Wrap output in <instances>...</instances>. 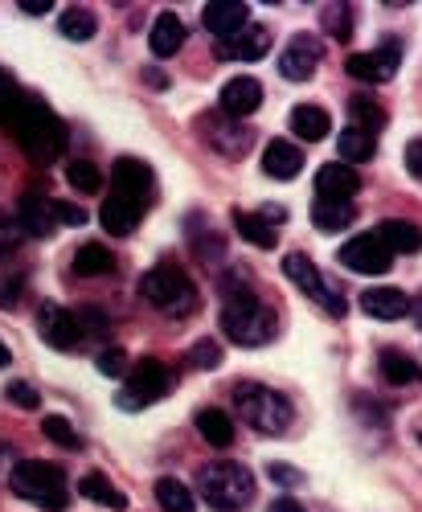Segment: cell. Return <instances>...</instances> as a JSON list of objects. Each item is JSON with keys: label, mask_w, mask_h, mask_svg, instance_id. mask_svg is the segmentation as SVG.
<instances>
[{"label": "cell", "mask_w": 422, "mask_h": 512, "mask_svg": "<svg viewBox=\"0 0 422 512\" xmlns=\"http://www.w3.org/2000/svg\"><path fill=\"white\" fill-rule=\"evenodd\" d=\"M222 332L230 340L246 349H259V345H271L275 332H279V316L271 304L255 300L246 279H226V308H222Z\"/></svg>", "instance_id": "1"}, {"label": "cell", "mask_w": 422, "mask_h": 512, "mask_svg": "<svg viewBox=\"0 0 422 512\" xmlns=\"http://www.w3.org/2000/svg\"><path fill=\"white\" fill-rule=\"evenodd\" d=\"M5 127L13 132V140L25 148V156L37 160V164H50L54 156L66 152V123L41 99H25L21 95L13 115L5 119Z\"/></svg>", "instance_id": "2"}, {"label": "cell", "mask_w": 422, "mask_h": 512, "mask_svg": "<svg viewBox=\"0 0 422 512\" xmlns=\"http://www.w3.org/2000/svg\"><path fill=\"white\" fill-rule=\"evenodd\" d=\"M9 488L37 504V508H46V512H62L70 508V488H66V472L54 463H41V459H21L13 472H9Z\"/></svg>", "instance_id": "3"}, {"label": "cell", "mask_w": 422, "mask_h": 512, "mask_svg": "<svg viewBox=\"0 0 422 512\" xmlns=\"http://www.w3.org/2000/svg\"><path fill=\"white\" fill-rule=\"evenodd\" d=\"M197 492L214 512H238L255 496V476L242 463H205L197 472Z\"/></svg>", "instance_id": "4"}, {"label": "cell", "mask_w": 422, "mask_h": 512, "mask_svg": "<svg viewBox=\"0 0 422 512\" xmlns=\"http://www.w3.org/2000/svg\"><path fill=\"white\" fill-rule=\"evenodd\" d=\"M234 406L242 414V422L250 426V431H263V435H283L291 426V402L267 386H259V381H242V386H234Z\"/></svg>", "instance_id": "5"}, {"label": "cell", "mask_w": 422, "mask_h": 512, "mask_svg": "<svg viewBox=\"0 0 422 512\" xmlns=\"http://www.w3.org/2000/svg\"><path fill=\"white\" fill-rule=\"evenodd\" d=\"M140 291H144V300H148L152 308H160V312H168V316H189V312L197 308L193 283L185 279V271H181L177 263H168V259L156 263V267L144 275Z\"/></svg>", "instance_id": "6"}, {"label": "cell", "mask_w": 422, "mask_h": 512, "mask_svg": "<svg viewBox=\"0 0 422 512\" xmlns=\"http://www.w3.org/2000/svg\"><path fill=\"white\" fill-rule=\"evenodd\" d=\"M168 390H173V369H168L164 361H156V357H144V361H136V369H132V373H123V394H119V406L136 414V410H144V406L160 402Z\"/></svg>", "instance_id": "7"}, {"label": "cell", "mask_w": 422, "mask_h": 512, "mask_svg": "<svg viewBox=\"0 0 422 512\" xmlns=\"http://www.w3.org/2000/svg\"><path fill=\"white\" fill-rule=\"evenodd\" d=\"M283 275H287L295 287H300L316 308H324L328 316H345V308H349V304L341 300V291H332V287H328L324 271L308 259V254H287V259H283Z\"/></svg>", "instance_id": "8"}, {"label": "cell", "mask_w": 422, "mask_h": 512, "mask_svg": "<svg viewBox=\"0 0 422 512\" xmlns=\"http://www.w3.org/2000/svg\"><path fill=\"white\" fill-rule=\"evenodd\" d=\"M336 259H341L353 275H386L390 263H394V254L382 246L377 234H357V238H349L341 250H336Z\"/></svg>", "instance_id": "9"}, {"label": "cell", "mask_w": 422, "mask_h": 512, "mask_svg": "<svg viewBox=\"0 0 422 512\" xmlns=\"http://www.w3.org/2000/svg\"><path fill=\"white\" fill-rule=\"evenodd\" d=\"M402 66V41L398 37H386L382 50H365V54H349L345 70L349 78H361V82H390Z\"/></svg>", "instance_id": "10"}, {"label": "cell", "mask_w": 422, "mask_h": 512, "mask_svg": "<svg viewBox=\"0 0 422 512\" xmlns=\"http://www.w3.org/2000/svg\"><path fill=\"white\" fill-rule=\"evenodd\" d=\"M37 328H41V336H46V345L58 349V353H74L78 340H82L78 316L62 304H41L37 308Z\"/></svg>", "instance_id": "11"}, {"label": "cell", "mask_w": 422, "mask_h": 512, "mask_svg": "<svg viewBox=\"0 0 422 512\" xmlns=\"http://www.w3.org/2000/svg\"><path fill=\"white\" fill-rule=\"evenodd\" d=\"M111 181H115V197H128L136 205H148V197L156 193V173L136 156H119L111 168Z\"/></svg>", "instance_id": "12"}, {"label": "cell", "mask_w": 422, "mask_h": 512, "mask_svg": "<svg viewBox=\"0 0 422 512\" xmlns=\"http://www.w3.org/2000/svg\"><path fill=\"white\" fill-rule=\"evenodd\" d=\"M320 66V41L312 33H295L287 46H283V58H279V74L287 82H308Z\"/></svg>", "instance_id": "13"}, {"label": "cell", "mask_w": 422, "mask_h": 512, "mask_svg": "<svg viewBox=\"0 0 422 512\" xmlns=\"http://www.w3.org/2000/svg\"><path fill=\"white\" fill-rule=\"evenodd\" d=\"M357 189H361L357 168H349L341 160L324 164L320 173H316V201H341V205H349L357 197Z\"/></svg>", "instance_id": "14"}, {"label": "cell", "mask_w": 422, "mask_h": 512, "mask_svg": "<svg viewBox=\"0 0 422 512\" xmlns=\"http://www.w3.org/2000/svg\"><path fill=\"white\" fill-rule=\"evenodd\" d=\"M259 107H263L259 78H230L226 87H222V111L230 119H246V115H255Z\"/></svg>", "instance_id": "15"}, {"label": "cell", "mask_w": 422, "mask_h": 512, "mask_svg": "<svg viewBox=\"0 0 422 512\" xmlns=\"http://www.w3.org/2000/svg\"><path fill=\"white\" fill-rule=\"evenodd\" d=\"M246 5L242 0H214V5H205V13H201V21H205V29L214 33L218 41H226V37H234V33H242L246 29Z\"/></svg>", "instance_id": "16"}, {"label": "cell", "mask_w": 422, "mask_h": 512, "mask_svg": "<svg viewBox=\"0 0 422 512\" xmlns=\"http://www.w3.org/2000/svg\"><path fill=\"white\" fill-rule=\"evenodd\" d=\"M267 50H271V29H263V25H250L218 46L222 58H238V62H259V58H267Z\"/></svg>", "instance_id": "17"}, {"label": "cell", "mask_w": 422, "mask_h": 512, "mask_svg": "<svg viewBox=\"0 0 422 512\" xmlns=\"http://www.w3.org/2000/svg\"><path fill=\"white\" fill-rule=\"evenodd\" d=\"M361 308L373 320H402V316H410V295L398 287H369V291H361Z\"/></svg>", "instance_id": "18"}, {"label": "cell", "mask_w": 422, "mask_h": 512, "mask_svg": "<svg viewBox=\"0 0 422 512\" xmlns=\"http://www.w3.org/2000/svg\"><path fill=\"white\" fill-rule=\"evenodd\" d=\"M300 168H304L300 144H287V140H271V144H267V152H263V173H267V177L291 181V177H300Z\"/></svg>", "instance_id": "19"}, {"label": "cell", "mask_w": 422, "mask_h": 512, "mask_svg": "<svg viewBox=\"0 0 422 512\" xmlns=\"http://www.w3.org/2000/svg\"><path fill=\"white\" fill-rule=\"evenodd\" d=\"M140 218H144V205H136V201H128V197H107L103 201V209H99V222H103V230L107 234H132L136 226H140Z\"/></svg>", "instance_id": "20"}, {"label": "cell", "mask_w": 422, "mask_h": 512, "mask_svg": "<svg viewBox=\"0 0 422 512\" xmlns=\"http://www.w3.org/2000/svg\"><path fill=\"white\" fill-rule=\"evenodd\" d=\"M17 226L33 238H46L54 230V213H50V201L41 197V193H25L17 201Z\"/></svg>", "instance_id": "21"}, {"label": "cell", "mask_w": 422, "mask_h": 512, "mask_svg": "<svg viewBox=\"0 0 422 512\" xmlns=\"http://www.w3.org/2000/svg\"><path fill=\"white\" fill-rule=\"evenodd\" d=\"M373 234L382 238V246H386L390 254H418V250H422V226L402 222V218L382 222V226H377Z\"/></svg>", "instance_id": "22"}, {"label": "cell", "mask_w": 422, "mask_h": 512, "mask_svg": "<svg viewBox=\"0 0 422 512\" xmlns=\"http://www.w3.org/2000/svg\"><path fill=\"white\" fill-rule=\"evenodd\" d=\"M181 46H185V25H181V17L173 9H164L156 17V25H152V54L156 58H173Z\"/></svg>", "instance_id": "23"}, {"label": "cell", "mask_w": 422, "mask_h": 512, "mask_svg": "<svg viewBox=\"0 0 422 512\" xmlns=\"http://www.w3.org/2000/svg\"><path fill=\"white\" fill-rule=\"evenodd\" d=\"M115 271V254L103 246V242H82L74 250V275L82 279H99V275H111Z\"/></svg>", "instance_id": "24"}, {"label": "cell", "mask_w": 422, "mask_h": 512, "mask_svg": "<svg viewBox=\"0 0 422 512\" xmlns=\"http://www.w3.org/2000/svg\"><path fill=\"white\" fill-rule=\"evenodd\" d=\"M328 111L324 107H316V103H300V107H291V132L300 136V140H308V144H316V140H324L328 136Z\"/></svg>", "instance_id": "25"}, {"label": "cell", "mask_w": 422, "mask_h": 512, "mask_svg": "<svg viewBox=\"0 0 422 512\" xmlns=\"http://www.w3.org/2000/svg\"><path fill=\"white\" fill-rule=\"evenodd\" d=\"M197 435L209 443V447H230L234 443V422H230V414L226 410H218V406H209V410H197Z\"/></svg>", "instance_id": "26"}, {"label": "cell", "mask_w": 422, "mask_h": 512, "mask_svg": "<svg viewBox=\"0 0 422 512\" xmlns=\"http://www.w3.org/2000/svg\"><path fill=\"white\" fill-rule=\"evenodd\" d=\"M78 492L87 496L91 504H103V508H111V512H123V508H128V496H123L103 472H87V476L78 480Z\"/></svg>", "instance_id": "27"}, {"label": "cell", "mask_w": 422, "mask_h": 512, "mask_svg": "<svg viewBox=\"0 0 422 512\" xmlns=\"http://www.w3.org/2000/svg\"><path fill=\"white\" fill-rule=\"evenodd\" d=\"M353 222H357V209H353V205H341V201H316V205H312V226L324 230V234L349 230Z\"/></svg>", "instance_id": "28"}, {"label": "cell", "mask_w": 422, "mask_h": 512, "mask_svg": "<svg viewBox=\"0 0 422 512\" xmlns=\"http://www.w3.org/2000/svg\"><path fill=\"white\" fill-rule=\"evenodd\" d=\"M377 369H382V377L390 381V386H414V381L422 377V365H418L410 353H398V349L382 353V361H377Z\"/></svg>", "instance_id": "29"}, {"label": "cell", "mask_w": 422, "mask_h": 512, "mask_svg": "<svg viewBox=\"0 0 422 512\" xmlns=\"http://www.w3.org/2000/svg\"><path fill=\"white\" fill-rule=\"evenodd\" d=\"M234 230H238L246 242H255L259 250H275V230L259 218L255 209H250V213H246V209H234Z\"/></svg>", "instance_id": "30"}, {"label": "cell", "mask_w": 422, "mask_h": 512, "mask_svg": "<svg viewBox=\"0 0 422 512\" xmlns=\"http://www.w3.org/2000/svg\"><path fill=\"white\" fill-rule=\"evenodd\" d=\"M349 127H357V132H365V136H377L386 127V111L377 107L373 99H349Z\"/></svg>", "instance_id": "31"}, {"label": "cell", "mask_w": 422, "mask_h": 512, "mask_svg": "<svg viewBox=\"0 0 422 512\" xmlns=\"http://www.w3.org/2000/svg\"><path fill=\"white\" fill-rule=\"evenodd\" d=\"M341 164H369L373 156H377V144H373V136H365V132H357V127H345L341 132Z\"/></svg>", "instance_id": "32"}, {"label": "cell", "mask_w": 422, "mask_h": 512, "mask_svg": "<svg viewBox=\"0 0 422 512\" xmlns=\"http://www.w3.org/2000/svg\"><path fill=\"white\" fill-rule=\"evenodd\" d=\"M58 29H62V37H70V41H87V37H95L99 21H95V13H91V9L70 5V9L58 17Z\"/></svg>", "instance_id": "33"}, {"label": "cell", "mask_w": 422, "mask_h": 512, "mask_svg": "<svg viewBox=\"0 0 422 512\" xmlns=\"http://www.w3.org/2000/svg\"><path fill=\"white\" fill-rule=\"evenodd\" d=\"M156 500H160L164 512H197L193 492H189L181 480H173V476H164V480L156 484Z\"/></svg>", "instance_id": "34"}, {"label": "cell", "mask_w": 422, "mask_h": 512, "mask_svg": "<svg viewBox=\"0 0 422 512\" xmlns=\"http://www.w3.org/2000/svg\"><path fill=\"white\" fill-rule=\"evenodd\" d=\"M41 435H46L50 443H58V447H66V451H78L82 447V439H78V431L62 418V414H50V418H41Z\"/></svg>", "instance_id": "35"}, {"label": "cell", "mask_w": 422, "mask_h": 512, "mask_svg": "<svg viewBox=\"0 0 422 512\" xmlns=\"http://www.w3.org/2000/svg\"><path fill=\"white\" fill-rule=\"evenodd\" d=\"M66 177H70V185H74L78 193H99V189H103V173H99L91 160H74V164L66 168Z\"/></svg>", "instance_id": "36"}, {"label": "cell", "mask_w": 422, "mask_h": 512, "mask_svg": "<svg viewBox=\"0 0 422 512\" xmlns=\"http://www.w3.org/2000/svg\"><path fill=\"white\" fill-rule=\"evenodd\" d=\"M324 29H328L336 41H349V37H353V9H349V5H328V9H324Z\"/></svg>", "instance_id": "37"}, {"label": "cell", "mask_w": 422, "mask_h": 512, "mask_svg": "<svg viewBox=\"0 0 422 512\" xmlns=\"http://www.w3.org/2000/svg\"><path fill=\"white\" fill-rule=\"evenodd\" d=\"M189 365L218 369V365H222V349H218V340H197V345L189 349Z\"/></svg>", "instance_id": "38"}, {"label": "cell", "mask_w": 422, "mask_h": 512, "mask_svg": "<svg viewBox=\"0 0 422 512\" xmlns=\"http://www.w3.org/2000/svg\"><path fill=\"white\" fill-rule=\"evenodd\" d=\"M5 398H9L13 406H21V410H37V406H41V398H37V390L29 386V381H9Z\"/></svg>", "instance_id": "39"}, {"label": "cell", "mask_w": 422, "mask_h": 512, "mask_svg": "<svg viewBox=\"0 0 422 512\" xmlns=\"http://www.w3.org/2000/svg\"><path fill=\"white\" fill-rule=\"evenodd\" d=\"M50 213H54V222H62V226H82L87 222V209H78L74 201H50Z\"/></svg>", "instance_id": "40"}, {"label": "cell", "mask_w": 422, "mask_h": 512, "mask_svg": "<svg viewBox=\"0 0 422 512\" xmlns=\"http://www.w3.org/2000/svg\"><path fill=\"white\" fill-rule=\"evenodd\" d=\"M123 369H128V353H123V349H103V353H99V373L119 377Z\"/></svg>", "instance_id": "41"}, {"label": "cell", "mask_w": 422, "mask_h": 512, "mask_svg": "<svg viewBox=\"0 0 422 512\" xmlns=\"http://www.w3.org/2000/svg\"><path fill=\"white\" fill-rule=\"evenodd\" d=\"M267 472H271V480H275V484H287V488H300V484H304V476L295 472V467H287V463H271Z\"/></svg>", "instance_id": "42"}, {"label": "cell", "mask_w": 422, "mask_h": 512, "mask_svg": "<svg viewBox=\"0 0 422 512\" xmlns=\"http://www.w3.org/2000/svg\"><path fill=\"white\" fill-rule=\"evenodd\" d=\"M406 168H410V177H418V181H422V136L406 144Z\"/></svg>", "instance_id": "43"}, {"label": "cell", "mask_w": 422, "mask_h": 512, "mask_svg": "<svg viewBox=\"0 0 422 512\" xmlns=\"http://www.w3.org/2000/svg\"><path fill=\"white\" fill-rule=\"evenodd\" d=\"M255 213H259V218H263L271 230H275V226H287V209H283V205H263V209H255Z\"/></svg>", "instance_id": "44"}, {"label": "cell", "mask_w": 422, "mask_h": 512, "mask_svg": "<svg viewBox=\"0 0 422 512\" xmlns=\"http://www.w3.org/2000/svg\"><path fill=\"white\" fill-rule=\"evenodd\" d=\"M50 9H54V0H21V13H29V17H41Z\"/></svg>", "instance_id": "45"}, {"label": "cell", "mask_w": 422, "mask_h": 512, "mask_svg": "<svg viewBox=\"0 0 422 512\" xmlns=\"http://www.w3.org/2000/svg\"><path fill=\"white\" fill-rule=\"evenodd\" d=\"M267 512H304V504H300V500H291V496H279Z\"/></svg>", "instance_id": "46"}, {"label": "cell", "mask_w": 422, "mask_h": 512, "mask_svg": "<svg viewBox=\"0 0 422 512\" xmlns=\"http://www.w3.org/2000/svg\"><path fill=\"white\" fill-rule=\"evenodd\" d=\"M144 78H148V82H152V87H160V91H164V87H168V78H164V74H160V70H148V74H144Z\"/></svg>", "instance_id": "47"}, {"label": "cell", "mask_w": 422, "mask_h": 512, "mask_svg": "<svg viewBox=\"0 0 422 512\" xmlns=\"http://www.w3.org/2000/svg\"><path fill=\"white\" fill-rule=\"evenodd\" d=\"M9 361H13V353H9V349H5V340H0V369H5V365H9Z\"/></svg>", "instance_id": "48"}, {"label": "cell", "mask_w": 422, "mask_h": 512, "mask_svg": "<svg viewBox=\"0 0 422 512\" xmlns=\"http://www.w3.org/2000/svg\"><path fill=\"white\" fill-rule=\"evenodd\" d=\"M410 308H414V320L422 324V300H418V304H410Z\"/></svg>", "instance_id": "49"}]
</instances>
